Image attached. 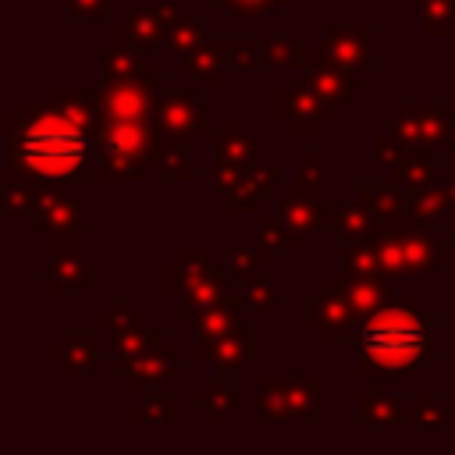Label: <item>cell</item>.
<instances>
[{"label":"cell","instance_id":"1","mask_svg":"<svg viewBox=\"0 0 455 455\" xmlns=\"http://www.w3.org/2000/svg\"><path fill=\"white\" fill-rule=\"evenodd\" d=\"M359 348H363V363L377 366V373H416L419 363L434 352V341H430V327L423 323L419 313H412L409 302V306L377 309L359 334Z\"/></svg>","mask_w":455,"mask_h":455},{"label":"cell","instance_id":"6","mask_svg":"<svg viewBox=\"0 0 455 455\" xmlns=\"http://www.w3.org/2000/svg\"><path fill=\"white\" fill-rule=\"evenodd\" d=\"M235 323V313L231 309H206L203 316H199V327L203 331H228Z\"/></svg>","mask_w":455,"mask_h":455},{"label":"cell","instance_id":"4","mask_svg":"<svg viewBox=\"0 0 455 455\" xmlns=\"http://www.w3.org/2000/svg\"><path fill=\"white\" fill-rule=\"evenodd\" d=\"M348 302H352L355 313H377V306L384 302V288L377 281H352Z\"/></svg>","mask_w":455,"mask_h":455},{"label":"cell","instance_id":"7","mask_svg":"<svg viewBox=\"0 0 455 455\" xmlns=\"http://www.w3.org/2000/svg\"><path fill=\"white\" fill-rule=\"evenodd\" d=\"M245 295H249V302H259L263 309H270V302H274V295H270V288H267V281H249V288H245Z\"/></svg>","mask_w":455,"mask_h":455},{"label":"cell","instance_id":"5","mask_svg":"<svg viewBox=\"0 0 455 455\" xmlns=\"http://www.w3.org/2000/svg\"><path fill=\"white\" fill-rule=\"evenodd\" d=\"M132 355H142V327H139V323L117 338V359H121V366H124Z\"/></svg>","mask_w":455,"mask_h":455},{"label":"cell","instance_id":"3","mask_svg":"<svg viewBox=\"0 0 455 455\" xmlns=\"http://www.w3.org/2000/svg\"><path fill=\"white\" fill-rule=\"evenodd\" d=\"M167 373H174V352L160 348L156 355H139L132 384H135V387H146V384H156V380L167 377Z\"/></svg>","mask_w":455,"mask_h":455},{"label":"cell","instance_id":"2","mask_svg":"<svg viewBox=\"0 0 455 455\" xmlns=\"http://www.w3.org/2000/svg\"><path fill=\"white\" fill-rule=\"evenodd\" d=\"M85 153V132L68 114H43L28 121L18 135V156L36 178L64 181L82 167Z\"/></svg>","mask_w":455,"mask_h":455},{"label":"cell","instance_id":"9","mask_svg":"<svg viewBox=\"0 0 455 455\" xmlns=\"http://www.w3.org/2000/svg\"><path fill=\"white\" fill-rule=\"evenodd\" d=\"M231 256H235V267H238V270H245V267L252 263V259H249V252H231Z\"/></svg>","mask_w":455,"mask_h":455},{"label":"cell","instance_id":"8","mask_svg":"<svg viewBox=\"0 0 455 455\" xmlns=\"http://www.w3.org/2000/svg\"><path fill=\"white\" fill-rule=\"evenodd\" d=\"M416 213H419V217H434V213H437V199H434V196H423V199L416 203Z\"/></svg>","mask_w":455,"mask_h":455}]
</instances>
